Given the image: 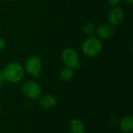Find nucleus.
Listing matches in <instances>:
<instances>
[{
	"instance_id": "obj_8",
	"label": "nucleus",
	"mask_w": 133,
	"mask_h": 133,
	"mask_svg": "<svg viewBox=\"0 0 133 133\" xmlns=\"http://www.w3.org/2000/svg\"><path fill=\"white\" fill-rule=\"evenodd\" d=\"M40 106L46 110H50L54 108L57 104V99L52 94H45L39 98Z\"/></svg>"
},
{
	"instance_id": "obj_17",
	"label": "nucleus",
	"mask_w": 133,
	"mask_h": 133,
	"mask_svg": "<svg viewBox=\"0 0 133 133\" xmlns=\"http://www.w3.org/2000/svg\"><path fill=\"white\" fill-rule=\"evenodd\" d=\"M1 112H2V106L0 105V114H1Z\"/></svg>"
},
{
	"instance_id": "obj_16",
	"label": "nucleus",
	"mask_w": 133,
	"mask_h": 133,
	"mask_svg": "<svg viewBox=\"0 0 133 133\" xmlns=\"http://www.w3.org/2000/svg\"><path fill=\"white\" fill-rule=\"evenodd\" d=\"M124 1L129 5H132L133 4V0H124Z\"/></svg>"
},
{
	"instance_id": "obj_2",
	"label": "nucleus",
	"mask_w": 133,
	"mask_h": 133,
	"mask_svg": "<svg viewBox=\"0 0 133 133\" xmlns=\"http://www.w3.org/2000/svg\"><path fill=\"white\" fill-rule=\"evenodd\" d=\"M103 49V43L101 39L94 36L87 38L82 44L83 53L89 58L98 56Z\"/></svg>"
},
{
	"instance_id": "obj_6",
	"label": "nucleus",
	"mask_w": 133,
	"mask_h": 133,
	"mask_svg": "<svg viewBox=\"0 0 133 133\" xmlns=\"http://www.w3.org/2000/svg\"><path fill=\"white\" fill-rule=\"evenodd\" d=\"M125 17V11L121 6H113L108 13V23L114 27L118 26L123 23Z\"/></svg>"
},
{
	"instance_id": "obj_20",
	"label": "nucleus",
	"mask_w": 133,
	"mask_h": 133,
	"mask_svg": "<svg viewBox=\"0 0 133 133\" xmlns=\"http://www.w3.org/2000/svg\"><path fill=\"white\" fill-rule=\"evenodd\" d=\"M0 31H1V24H0Z\"/></svg>"
},
{
	"instance_id": "obj_5",
	"label": "nucleus",
	"mask_w": 133,
	"mask_h": 133,
	"mask_svg": "<svg viewBox=\"0 0 133 133\" xmlns=\"http://www.w3.org/2000/svg\"><path fill=\"white\" fill-rule=\"evenodd\" d=\"M22 93L30 100H37L41 97V87L34 81H26L22 86Z\"/></svg>"
},
{
	"instance_id": "obj_18",
	"label": "nucleus",
	"mask_w": 133,
	"mask_h": 133,
	"mask_svg": "<svg viewBox=\"0 0 133 133\" xmlns=\"http://www.w3.org/2000/svg\"><path fill=\"white\" fill-rule=\"evenodd\" d=\"M9 2H14V1H16V0H8Z\"/></svg>"
},
{
	"instance_id": "obj_15",
	"label": "nucleus",
	"mask_w": 133,
	"mask_h": 133,
	"mask_svg": "<svg viewBox=\"0 0 133 133\" xmlns=\"http://www.w3.org/2000/svg\"><path fill=\"white\" fill-rule=\"evenodd\" d=\"M5 81H6V79H5V75H4L3 71H0V84L2 85Z\"/></svg>"
},
{
	"instance_id": "obj_7",
	"label": "nucleus",
	"mask_w": 133,
	"mask_h": 133,
	"mask_svg": "<svg viewBox=\"0 0 133 133\" xmlns=\"http://www.w3.org/2000/svg\"><path fill=\"white\" fill-rule=\"evenodd\" d=\"M95 34L101 40H109L115 36V29L109 23H103L96 27Z\"/></svg>"
},
{
	"instance_id": "obj_11",
	"label": "nucleus",
	"mask_w": 133,
	"mask_h": 133,
	"mask_svg": "<svg viewBox=\"0 0 133 133\" xmlns=\"http://www.w3.org/2000/svg\"><path fill=\"white\" fill-rule=\"evenodd\" d=\"M74 74H75L74 69L69 67H65L60 71L59 78L64 82H69L73 79Z\"/></svg>"
},
{
	"instance_id": "obj_10",
	"label": "nucleus",
	"mask_w": 133,
	"mask_h": 133,
	"mask_svg": "<svg viewBox=\"0 0 133 133\" xmlns=\"http://www.w3.org/2000/svg\"><path fill=\"white\" fill-rule=\"evenodd\" d=\"M119 129L124 133H131L133 131V118L132 116L123 117L118 122Z\"/></svg>"
},
{
	"instance_id": "obj_13",
	"label": "nucleus",
	"mask_w": 133,
	"mask_h": 133,
	"mask_svg": "<svg viewBox=\"0 0 133 133\" xmlns=\"http://www.w3.org/2000/svg\"><path fill=\"white\" fill-rule=\"evenodd\" d=\"M6 48V41L5 40L0 37V51H3Z\"/></svg>"
},
{
	"instance_id": "obj_9",
	"label": "nucleus",
	"mask_w": 133,
	"mask_h": 133,
	"mask_svg": "<svg viewBox=\"0 0 133 133\" xmlns=\"http://www.w3.org/2000/svg\"><path fill=\"white\" fill-rule=\"evenodd\" d=\"M68 130L69 133H85V125L82 120L73 118L68 125Z\"/></svg>"
},
{
	"instance_id": "obj_19",
	"label": "nucleus",
	"mask_w": 133,
	"mask_h": 133,
	"mask_svg": "<svg viewBox=\"0 0 133 133\" xmlns=\"http://www.w3.org/2000/svg\"><path fill=\"white\" fill-rule=\"evenodd\" d=\"M1 86H2V85L0 84V92H1V89H2V87H1Z\"/></svg>"
},
{
	"instance_id": "obj_4",
	"label": "nucleus",
	"mask_w": 133,
	"mask_h": 133,
	"mask_svg": "<svg viewBox=\"0 0 133 133\" xmlns=\"http://www.w3.org/2000/svg\"><path fill=\"white\" fill-rule=\"evenodd\" d=\"M62 62L66 67L72 69H79L80 68V62L77 51L72 48H66L62 52Z\"/></svg>"
},
{
	"instance_id": "obj_12",
	"label": "nucleus",
	"mask_w": 133,
	"mask_h": 133,
	"mask_svg": "<svg viewBox=\"0 0 133 133\" xmlns=\"http://www.w3.org/2000/svg\"><path fill=\"white\" fill-rule=\"evenodd\" d=\"M83 33L89 37H93L96 32V26L95 24L93 22L88 21L84 23L83 26Z\"/></svg>"
},
{
	"instance_id": "obj_1",
	"label": "nucleus",
	"mask_w": 133,
	"mask_h": 133,
	"mask_svg": "<svg viewBox=\"0 0 133 133\" xmlns=\"http://www.w3.org/2000/svg\"><path fill=\"white\" fill-rule=\"evenodd\" d=\"M6 81L11 83H19L24 77L25 70L23 66L16 62L8 63L2 70Z\"/></svg>"
},
{
	"instance_id": "obj_3",
	"label": "nucleus",
	"mask_w": 133,
	"mask_h": 133,
	"mask_svg": "<svg viewBox=\"0 0 133 133\" xmlns=\"http://www.w3.org/2000/svg\"><path fill=\"white\" fill-rule=\"evenodd\" d=\"M24 70L34 78H39L41 75L42 62L39 56L31 55L25 62Z\"/></svg>"
},
{
	"instance_id": "obj_14",
	"label": "nucleus",
	"mask_w": 133,
	"mask_h": 133,
	"mask_svg": "<svg viewBox=\"0 0 133 133\" xmlns=\"http://www.w3.org/2000/svg\"><path fill=\"white\" fill-rule=\"evenodd\" d=\"M108 2H109L111 5H112L113 6L118 5L121 3V2H122V0H108Z\"/></svg>"
}]
</instances>
